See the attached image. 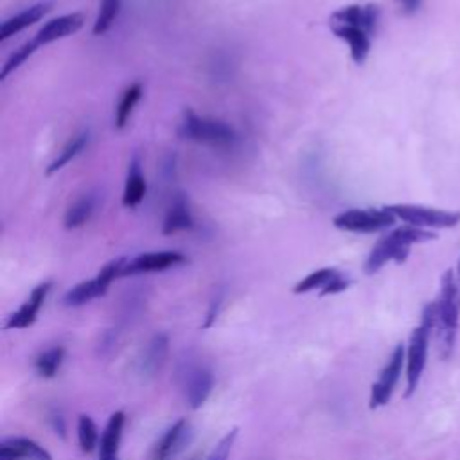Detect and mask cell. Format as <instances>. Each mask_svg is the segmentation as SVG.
Listing matches in <instances>:
<instances>
[{
  "mask_svg": "<svg viewBox=\"0 0 460 460\" xmlns=\"http://www.w3.org/2000/svg\"><path fill=\"white\" fill-rule=\"evenodd\" d=\"M94 207H96V198L92 194H85L75 200L65 214V228L72 230V228H78V226L85 225L91 219Z\"/></svg>",
  "mask_w": 460,
  "mask_h": 460,
  "instance_id": "22",
  "label": "cell"
},
{
  "mask_svg": "<svg viewBox=\"0 0 460 460\" xmlns=\"http://www.w3.org/2000/svg\"><path fill=\"white\" fill-rule=\"evenodd\" d=\"M396 216L387 209H353L335 216L333 223L337 228L345 230V233H358V234H374L387 230L396 223Z\"/></svg>",
  "mask_w": 460,
  "mask_h": 460,
  "instance_id": "6",
  "label": "cell"
},
{
  "mask_svg": "<svg viewBox=\"0 0 460 460\" xmlns=\"http://www.w3.org/2000/svg\"><path fill=\"white\" fill-rule=\"evenodd\" d=\"M87 144H89V133H82V135H78L75 139H72L65 146V149L59 153V157L47 168V175H52V173L63 170L72 159H75V157L80 155V153L87 147Z\"/></svg>",
  "mask_w": 460,
  "mask_h": 460,
  "instance_id": "24",
  "label": "cell"
},
{
  "mask_svg": "<svg viewBox=\"0 0 460 460\" xmlns=\"http://www.w3.org/2000/svg\"><path fill=\"white\" fill-rule=\"evenodd\" d=\"M405 347L400 344L391 360L387 361V365L383 367V370L379 372V377L377 381L372 385V391H370V408L376 410L379 407H385L393 394H394V389L398 385L400 381V376H401V370H403V365H405Z\"/></svg>",
  "mask_w": 460,
  "mask_h": 460,
  "instance_id": "8",
  "label": "cell"
},
{
  "mask_svg": "<svg viewBox=\"0 0 460 460\" xmlns=\"http://www.w3.org/2000/svg\"><path fill=\"white\" fill-rule=\"evenodd\" d=\"M387 209L407 225L424 228V230L453 228L460 223V212L456 210H444V209H433V207L414 205V203H398V205H389Z\"/></svg>",
  "mask_w": 460,
  "mask_h": 460,
  "instance_id": "5",
  "label": "cell"
},
{
  "mask_svg": "<svg viewBox=\"0 0 460 460\" xmlns=\"http://www.w3.org/2000/svg\"><path fill=\"white\" fill-rule=\"evenodd\" d=\"M52 426L56 430V433H59L61 437H65V421L61 416H54L52 417Z\"/></svg>",
  "mask_w": 460,
  "mask_h": 460,
  "instance_id": "33",
  "label": "cell"
},
{
  "mask_svg": "<svg viewBox=\"0 0 460 460\" xmlns=\"http://www.w3.org/2000/svg\"><path fill=\"white\" fill-rule=\"evenodd\" d=\"M333 33L344 40L349 45L351 51V58L356 65H361L370 51V35L365 33L363 29L358 28H351V26H338V24H331Z\"/></svg>",
  "mask_w": 460,
  "mask_h": 460,
  "instance_id": "16",
  "label": "cell"
},
{
  "mask_svg": "<svg viewBox=\"0 0 460 460\" xmlns=\"http://www.w3.org/2000/svg\"><path fill=\"white\" fill-rule=\"evenodd\" d=\"M184 385H186V396H187L189 407L193 410H198L205 405V401L212 393L214 376L203 365H191L184 374Z\"/></svg>",
  "mask_w": 460,
  "mask_h": 460,
  "instance_id": "11",
  "label": "cell"
},
{
  "mask_svg": "<svg viewBox=\"0 0 460 460\" xmlns=\"http://www.w3.org/2000/svg\"><path fill=\"white\" fill-rule=\"evenodd\" d=\"M126 263H128L126 258H119V259L107 263L101 268V272L98 274V277H94L91 281H83L80 284H75L72 289H68L63 297V305H67V308H80V305H85V304L103 297L108 291L110 284L117 277H123V270H124Z\"/></svg>",
  "mask_w": 460,
  "mask_h": 460,
  "instance_id": "4",
  "label": "cell"
},
{
  "mask_svg": "<svg viewBox=\"0 0 460 460\" xmlns=\"http://www.w3.org/2000/svg\"><path fill=\"white\" fill-rule=\"evenodd\" d=\"M180 135L196 142H207L214 146H233L238 140L236 131L228 124L216 119L200 117L191 110L186 112V121L182 124Z\"/></svg>",
  "mask_w": 460,
  "mask_h": 460,
  "instance_id": "7",
  "label": "cell"
},
{
  "mask_svg": "<svg viewBox=\"0 0 460 460\" xmlns=\"http://www.w3.org/2000/svg\"><path fill=\"white\" fill-rule=\"evenodd\" d=\"M38 47H40V45L33 40V42L22 45L19 51H15V54H12L10 59L6 61V65L3 67V72H0V80H6L8 75H10L13 70H17Z\"/></svg>",
  "mask_w": 460,
  "mask_h": 460,
  "instance_id": "29",
  "label": "cell"
},
{
  "mask_svg": "<svg viewBox=\"0 0 460 460\" xmlns=\"http://www.w3.org/2000/svg\"><path fill=\"white\" fill-rule=\"evenodd\" d=\"M433 329H437V305L435 302H430L424 305L421 324L414 329L407 351V400L412 398L419 387V381L426 367L430 337Z\"/></svg>",
  "mask_w": 460,
  "mask_h": 460,
  "instance_id": "3",
  "label": "cell"
},
{
  "mask_svg": "<svg viewBox=\"0 0 460 460\" xmlns=\"http://www.w3.org/2000/svg\"><path fill=\"white\" fill-rule=\"evenodd\" d=\"M83 24H85V17L82 13H68V15L52 19L38 31L35 42L38 45L52 44V42H56L59 38H65L68 35L78 33L83 28Z\"/></svg>",
  "mask_w": 460,
  "mask_h": 460,
  "instance_id": "14",
  "label": "cell"
},
{
  "mask_svg": "<svg viewBox=\"0 0 460 460\" xmlns=\"http://www.w3.org/2000/svg\"><path fill=\"white\" fill-rule=\"evenodd\" d=\"M146 194V182L140 173L139 159H133L128 170V178H126V187H124V196H123V205L128 209L137 207Z\"/></svg>",
  "mask_w": 460,
  "mask_h": 460,
  "instance_id": "21",
  "label": "cell"
},
{
  "mask_svg": "<svg viewBox=\"0 0 460 460\" xmlns=\"http://www.w3.org/2000/svg\"><path fill=\"white\" fill-rule=\"evenodd\" d=\"M124 423L126 417L123 412H115L110 416L99 442V460H119V446L123 439Z\"/></svg>",
  "mask_w": 460,
  "mask_h": 460,
  "instance_id": "15",
  "label": "cell"
},
{
  "mask_svg": "<svg viewBox=\"0 0 460 460\" xmlns=\"http://www.w3.org/2000/svg\"><path fill=\"white\" fill-rule=\"evenodd\" d=\"M78 440H80V448L85 453H92L98 448L99 442V432L96 423L92 421L91 416H80L78 421Z\"/></svg>",
  "mask_w": 460,
  "mask_h": 460,
  "instance_id": "28",
  "label": "cell"
},
{
  "mask_svg": "<svg viewBox=\"0 0 460 460\" xmlns=\"http://www.w3.org/2000/svg\"><path fill=\"white\" fill-rule=\"evenodd\" d=\"M140 96H142V87L139 83H135L130 89H126V92L123 94V99H121V103L117 107V114H115V126L117 128H124L126 126V123H128L135 105L139 103Z\"/></svg>",
  "mask_w": 460,
  "mask_h": 460,
  "instance_id": "27",
  "label": "cell"
},
{
  "mask_svg": "<svg viewBox=\"0 0 460 460\" xmlns=\"http://www.w3.org/2000/svg\"><path fill=\"white\" fill-rule=\"evenodd\" d=\"M435 238L437 236H435V233H432V230H424V228H417V226H410V225L393 230L391 234L383 236L372 249L369 259L365 261V274L374 275L391 261H396L400 265L405 263L408 259L410 249L414 245L433 242Z\"/></svg>",
  "mask_w": 460,
  "mask_h": 460,
  "instance_id": "1",
  "label": "cell"
},
{
  "mask_svg": "<svg viewBox=\"0 0 460 460\" xmlns=\"http://www.w3.org/2000/svg\"><path fill=\"white\" fill-rule=\"evenodd\" d=\"M400 10L405 13V15H414L421 10L423 6V0H396Z\"/></svg>",
  "mask_w": 460,
  "mask_h": 460,
  "instance_id": "32",
  "label": "cell"
},
{
  "mask_svg": "<svg viewBox=\"0 0 460 460\" xmlns=\"http://www.w3.org/2000/svg\"><path fill=\"white\" fill-rule=\"evenodd\" d=\"M51 282H42V284H38L33 291H31V295H29V298L20 305V310L19 312H15L10 319H8V322H6V329H26V328H31L35 322H36V317H38V313H40V310H42V305H44V302H45V298H47V295H49V291H51Z\"/></svg>",
  "mask_w": 460,
  "mask_h": 460,
  "instance_id": "12",
  "label": "cell"
},
{
  "mask_svg": "<svg viewBox=\"0 0 460 460\" xmlns=\"http://www.w3.org/2000/svg\"><path fill=\"white\" fill-rule=\"evenodd\" d=\"M168 351H170V340L166 335L153 337L140 360V372L144 376H155L163 369Z\"/></svg>",
  "mask_w": 460,
  "mask_h": 460,
  "instance_id": "17",
  "label": "cell"
},
{
  "mask_svg": "<svg viewBox=\"0 0 460 460\" xmlns=\"http://www.w3.org/2000/svg\"><path fill=\"white\" fill-rule=\"evenodd\" d=\"M456 277H458V282H460V259H458V268H456Z\"/></svg>",
  "mask_w": 460,
  "mask_h": 460,
  "instance_id": "34",
  "label": "cell"
},
{
  "mask_svg": "<svg viewBox=\"0 0 460 460\" xmlns=\"http://www.w3.org/2000/svg\"><path fill=\"white\" fill-rule=\"evenodd\" d=\"M437 305V329L440 333L442 356L449 358L460 324V282L453 270H446L440 281V295L435 300Z\"/></svg>",
  "mask_w": 460,
  "mask_h": 460,
  "instance_id": "2",
  "label": "cell"
},
{
  "mask_svg": "<svg viewBox=\"0 0 460 460\" xmlns=\"http://www.w3.org/2000/svg\"><path fill=\"white\" fill-rule=\"evenodd\" d=\"M349 284H351V281L345 277V275H342L340 272L333 277V281L321 291V295L322 297H326V295H337V293H342V291H345L347 288H349Z\"/></svg>",
  "mask_w": 460,
  "mask_h": 460,
  "instance_id": "31",
  "label": "cell"
},
{
  "mask_svg": "<svg viewBox=\"0 0 460 460\" xmlns=\"http://www.w3.org/2000/svg\"><path fill=\"white\" fill-rule=\"evenodd\" d=\"M49 10H51L49 4H35V6L28 8V10H24L22 13H19V15H15V17L8 19V20L3 24V28H0V40L4 42V40H8V38L15 36L17 33L24 31L26 28L36 24L38 20L44 19V15H47Z\"/></svg>",
  "mask_w": 460,
  "mask_h": 460,
  "instance_id": "18",
  "label": "cell"
},
{
  "mask_svg": "<svg viewBox=\"0 0 460 460\" xmlns=\"http://www.w3.org/2000/svg\"><path fill=\"white\" fill-rule=\"evenodd\" d=\"M338 272L333 270V268H322V270H317L313 274H310L308 277H304L300 282H297V286L293 288V293L300 295V293H310V291H315V289H324L331 281L333 277L337 275Z\"/></svg>",
  "mask_w": 460,
  "mask_h": 460,
  "instance_id": "25",
  "label": "cell"
},
{
  "mask_svg": "<svg viewBox=\"0 0 460 460\" xmlns=\"http://www.w3.org/2000/svg\"><path fill=\"white\" fill-rule=\"evenodd\" d=\"M193 226H194V223H193V216H191L187 200L184 196H177V200L173 202V205L166 216L163 233L166 236H170V234L182 233V230H191Z\"/></svg>",
  "mask_w": 460,
  "mask_h": 460,
  "instance_id": "20",
  "label": "cell"
},
{
  "mask_svg": "<svg viewBox=\"0 0 460 460\" xmlns=\"http://www.w3.org/2000/svg\"><path fill=\"white\" fill-rule=\"evenodd\" d=\"M0 448H6L17 460H54L44 446L26 437H8L0 442Z\"/></svg>",
  "mask_w": 460,
  "mask_h": 460,
  "instance_id": "19",
  "label": "cell"
},
{
  "mask_svg": "<svg viewBox=\"0 0 460 460\" xmlns=\"http://www.w3.org/2000/svg\"><path fill=\"white\" fill-rule=\"evenodd\" d=\"M238 439V428L230 430L225 437H221V440L214 446V449L210 451V455L207 456V460H228L230 451L234 448V442Z\"/></svg>",
  "mask_w": 460,
  "mask_h": 460,
  "instance_id": "30",
  "label": "cell"
},
{
  "mask_svg": "<svg viewBox=\"0 0 460 460\" xmlns=\"http://www.w3.org/2000/svg\"><path fill=\"white\" fill-rule=\"evenodd\" d=\"M187 259L180 252H151V254H142L133 259H128L123 277L128 275H139V274H153V272H164L173 266L184 265Z\"/></svg>",
  "mask_w": 460,
  "mask_h": 460,
  "instance_id": "10",
  "label": "cell"
},
{
  "mask_svg": "<svg viewBox=\"0 0 460 460\" xmlns=\"http://www.w3.org/2000/svg\"><path fill=\"white\" fill-rule=\"evenodd\" d=\"M121 3L123 0H101L99 15L94 24V35L101 36L114 26V22L117 20L119 12H121Z\"/></svg>",
  "mask_w": 460,
  "mask_h": 460,
  "instance_id": "26",
  "label": "cell"
},
{
  "mask_svg": "<svg viewBox=\"0 0 460 460\" xmlns=\"http://www.w3.org/2000/svg\"><path fill=\"white\" fill-rule=\"evenodd\" d=\"M65 360V349L61 345L51 347L47 351H44L42 354L36 356L35 360V369L42 377H54L61 367Z\"/></svg>",
  "mask_w": 460,
  "mask_h": 460,
  "instance_id": "23",
  "label": "cell"
},
{
  "mask_svg": "<svg viewBox=\"0 0 460 460\" xmlns=\"http://www.w3.org/2000/svg\"><path fill=\"white\" fill-rule=\"evenodd\" d=\"M193 428L187 419L177 421L171 428H168L163 437L153 446L147 460H173L191 440Z\"/></svg>",
  "mask_w": 460,
  "mask_h": 460,
  "instance_id": "9",
  "label": "cell"
},
{
  "mask_svg": "<svg viewBox=\"0 0 460 460\" xmlns=\"http://www.w3.org/2000/svg\"><path fill=\"white\" fill-rule=\"evenodd\" d=\"M377 20H379V10L374 4L347 6L331 15V24L358 28L369 35H372L376 31Z\"/></svg>",
  "mask_w": 460,
  "mask_h": 460,
  "instance_id": "13",
  "label": "cell"
}]
</instances>
